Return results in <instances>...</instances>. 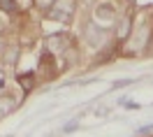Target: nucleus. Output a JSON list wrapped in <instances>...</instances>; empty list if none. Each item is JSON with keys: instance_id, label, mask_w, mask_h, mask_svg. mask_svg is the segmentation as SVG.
Segmentation results:
<instances>
[{"instance_id": "9d476101", "label": "nucleus", "mask_w": 153, "mask_h": 137, "mask_svg": "<svg viewBox=\"0 0 153 137\" xmlns=\"http://www.w3.org/2000/svg\"><path fill=\"white\" fill-rule=\"evenodd\" d=\"M151 130H153V123H151V126H144V128H139V130H137V135H149Z\"/></svg>"}, {"instance_id": "7ed1b4c3", "label": "nucleus", "mask_w": 153, "mask_h": 137, "mask_svg": "<svg viewBox=\"0 0 153 137\" xmlns=\"http://www.w3.org/2000/svg\"><path fill=\"white\" fill-rule=\"evenodd\" d=\"M67 33H53L47 37V47L51 54H65V47H67Z\"/></svg>"}, {"instance_id": "f257e3e1", "label": "nucleus", "mask_w": 153, "mask_h": 137, "mask_svg": "<svg viewBox=\"0 0 153 137\" xmlns=\"http://www.w3.org/2000/svg\"><path fill=\"white\" fill-rule=\"evenodd\" d=\"M74 14V0H56L53 7L49 10V19L56 21H67Z\"/></svg>"}, {"instance_id": "f03ea898", "label": "nucleus", "mask_w": 153, "mask_h": 137, "mask_svg": "<svg viewBox=\"0 0 153 137\" xmlns=\"http://www.w3.org/2000/svg\"><path fill=\"white\" fill-rule=\"evenodd\" d=\"M39 72L42 74H47V79H53L58 74V68H56V60H53V54L51 51H44L42 54V58H39Z\"/></svg>"}, {"instance_id": "423d86ee", "label": "nucleus", "mask_w": 153, "mask_h": 137, "mask_svg": "<svg viewBox=\"0 0 153 137\" xmlns=\"http://www.w3.org/2000/svg\"><path fill=\"white\" fill-rule=\"evenodd\" d=\"M95 14H97V19L102 16L105 21H114V16H116V10L111 7V5H100L95 10Z\"/></svg>"}, {"instance_id": "6e6552de", "label": "nucleus", "mask_w": 153, "mask_h": 137, "mask_svg": "<svg viewBox=\"0 0 153 137\" xmlns=\"http://www.w3.org/2000/svg\"><path fill=\"white\" fill-rule=\"evenodd\" d=\"M76 128H79V123H76V121H70V123L63 128V133H67V135H70V133H74Z\"/></svg>"}, {"instance_id": "0eeeda50", "label": "nucleus", "mask_w": 153, "mask_h": 137, "mask_svg": "<svg viewBox=\"0 0 153 137\" xmlns=\"http://www.w3.org/2000/svg\"><path fill=\"white\" fill-rule=\"evenodd\" d=\"M0 10H5V12H16V2H14V0H0Z\"/></svg>"}, {"instance_id": "39448f33", "label": "nucleus", "mask_w": 153, "mask_h": 137, "mask_svg": "<svg viewBox=\"0 0 153 137\" xmlns=\"http://www.w3.org/2000/svg\"><path fill=\"white\" fill-rule=\"evenodd\" d=\"M16 81L21 84V88H23L26 93H30V91L35 88V74H33V72H28V74H19Z\"/></svg>"}, {"instance_id": "1a4fd4ad", "label": "nucleus", "mask_w": 153, "mask_h": 137, "mask_svg": "<svg viewBox=\"0 0 153 137\" xmlns=\"http://www.w3.org/2000/svg\"><path fill=\"white\" fill-rule=\"evenodd\" d=\"M130 84H132V79H121L114 84V88H123V86H130Z\"/></svg>"}, {"instance_id": "20e7f679", "label": "nucleus", "mask_w": 153, "mask_h": 137, "mask_svg": "<svg viewBox=\"0 0 153 137\" xmlns=\"http://www.w3.org/2000/svg\"><path fill=\"white\" fill-rule=\"evenodd\" d=\"M16 109V102L12 98H7V95H0V118H5L7 114H12Z\"/></svg>"}]
</instances>
